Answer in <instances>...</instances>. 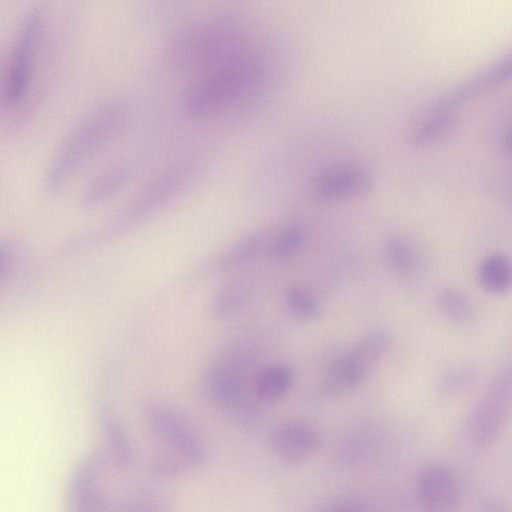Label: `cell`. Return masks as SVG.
Instances as JSON below:
<instances>
[{
    "instance_id": "17",
    "label": "cell",
    "mask_w": 512,
    "mask_h": 512,
    "mask_svg": "<svg viewBox=\"0 0 512 512\" xmlns=\"http://www.w3.org/2000/svg\"><path fill=\"white\" fill-rule=\"evenodd\" d=\"M478 278L482 287L491 293H504L511 286L510 259L501 253L487 256L478 268Z\"/></svg>"
},
{
    "instance_id": "12",
    "label": "cell",
    "mask_w": 512,
    "mask_h": 512,
    "mask_svg": "<svg viewBox=\"0 0 512 512\" xmlns=\"http://www.w3.org/2000/svg\"><path fill=\"white\" fill-rule=\"evenodd\" d=\"M269 238L264 229L250 231L211 258L208 267L220 272L242 268L267 249Z\"/></svg>"
},
{
    "instance_id": "7",
    "label": "cell",
    "mask_w": 512,
    "mask_h": 512,
    "mask_svg": "<svg viewBox=\"0 0 512 512\" xmlns=\"http://www.w3.org/2000/svg\"><path fill=\"white\" fill-rule=\"evenodd\" d=\"M41 25V14L33 11L19 32L6 84V97L11 104L19 103L29 89Z\"/></svg>"
},
{
    "instance_id": "4",
    "label": "cell",
    "mask_w": 512,
    "mask_h": 512,
    "mask_svg": "<svg viewBox=\"0 0 512 512\" xmlns=\"http://www.w3.org/2000/svg\"><path fill=\"white\" fill-rule=\"evenodd\" d=\"M146 418L153 438L168 452L154 458L156 471L173 476L203 466L206 449L192 425L176 409L157 403L148 408Z\"/></svg>"
},
{
    "instance_id": "23",
    "label": "cell",
    "mask_w": 512,
    "mask_h": 512,
    "mask_svg": "<svg viewBox=\"0 0 512 512\" xmlns=\"http://www.w3.org/2000/svg\"><path fill=\"white\" fill-rule=\"evenodd\" d=\"M478 380V372L471 366H460L443 373L436 384L443 398H454L468 392Z\"/></svg>"
},
{
    "instance_id": "13",
    "label": "cell",
    "mask_w": 512,
    "mask_h": 512,
    "mask_svg": "<svg viewBox=\"0 0 512 512\" xmlns=\"http://www.w3.org/2000/svg\"><path fill=\"white\" fill-rule=\"evenodd\" d=\"M134 165L123 161L97 175L84 188L80 197L82 208L90 210L111 200L131 181Z\"/></svg>"
},
{
    "instance_id": "15",
    "label": "cell",
    "mask_w": 512,
    "mask_h": 512,
    "mask_svg": "<svg viewBox=\"0 0 512 512\" xmlns=\"http://www.w3.org/2000/svg\"><path fill=\"white\" fill-rule=\"evenodd\" d=\"M293 381L294 373L288 365L270 364L257 374L255 392L260 400L273 403L282 399L289 392Z\"/></svg>"
},
{
    "instance_id": "9",
    "label": "cell",
    "mask_w": 512,
    "mask_h": 512,
    "mask_svg": "<svg viewBox=\"0 0 512 512\" xmlns=\"http://www.w3.org/2000/svg\"><path fill=\"white\" fill-rule=\"evenodd\" d=\"M371 171L362 164L343 163L319 173L312 184L314 196L333 202L366 193L373 186Z\"/></svg>"
},
{
    "instance_id": "5",
    "label": "cell",
    "mask_w": 512,
    "mask_h": 512,
    "mask_svg": "<svg viewBox=\"0 0 512 512\" xmlns=\"http://www.w3.org/2000/svg\"><path fill=\"white\" fill-rule=\"evenodd\" d=\"M393 342L394 336L386 328L368 332L329 367L322 382V393L336 397L357 388L389 353Z\"/></svg>"
},
{
    "instance_id": "16",
    "label": "cell",
    "mask_w": 512,
    "mask_h": 512,
    "mask_svg": "<svg viewBox=\"0 0 512 512\" xmlns=\"http://www.w3.org/2000/svg\"><path fill=\"white\" fill-rule=\"evenodd\" d=\"M384 259L388 267L400 275L418 270L421 256L414 244L402 236H392L384 245Z\"/></svg>"
},
{
    "instance_id": "22",
    "label": "cell",
    "mask_w": 512,
    "mask_h": 512,
    "mask_svg": "<svg viewBox=\"0 0 512 512\" xmlns=\"http://www.w3.org/2000/svg\"><path fill=\"white\" fill-rule=\"evenodd\" d=\"M284 306L295 319L312 321L319 317L321 304L316 295L301 286H292L285 292Z\"/></svg>"
},
{
    "instance_id": "18",
    "label": "cell",
    "mask_w": 512,
    "mask_h": 512,
    "mask_svg": "<svg viewBox=\"0 0 512 512\" xmlns=\"http://www.w3.org/2000/svg\"><path fill=\"white\" fill-rule=\"evenodd\" d=\"M435 305L441 314L456 323H469L476 317L474 303L468 295L458 289L440 290L435 296Z\"/></svg>"
},
{
    "instance_id": "11",
    "label": "cell",
    "mask_w": 512,
    "mask_h": 512,
    "mask_svg": "<svg viewBox=\"0 0 512 512\" xmlns=\"http://www.w3.org/2000/svg\"><path fill=\"white\" fill-rule=\"evenodd\" d=\"M246 357L233 355L221 360L207 371L204 388L207 397L217 406L234 408L240 405L243 395V366Z\"/></svg>"
},
{
    "instance_id": "1",
    "label": "cell",
    "mask_w": 512,
    "mask_h": 512,
    "mask_svg": "<svg viewBox=\"0 0 512 512\" xmlns=\"http://www.w3.org/2000/svg\"><path fill=\"white\" fill-rule=\"evenodd\" d=\"M271 71V60L266 52L246 43L198 73L184 93V109L189 117L204 120L247 107L265 93Z\"/></svg>"
},
{
    "instance_id": "3",
    "label": "cell",
    "mask_w": 512,
    "mask_h": 512,
    "mask_svg": "<svg viewBox=\"0 0 512 512\" xmlns=\"http://www.w3.org/2000/svg\"><path fill=\"white\" fill-rule=\"evenodd\" d=\"M190 174V168L184 164L164 169L146 183L107 221L94 230L71 239L64 249L65 252H78L109 243L141 226L181 192L189 180Z\"/></svg>"
},
{
    "instance_id": "20",
    "label": "cell",
    "mask_w": 512,
    "mask_h": 512,
    "mask_svg": "<svg viewBox=\"0 0 512 512\" xmlns=\"http://www.w3.org/2000/svg\"><path fill=\"white\" fill-rule=\"evenodd\" d=\"M102 424L113 464L119 470L127 469L132 458V446L127 432L122 423L110 414L103 417Z\"/></svg>"
},
{
    "instance_id": "2",
    "label": "cell",
    "mask_w": 512,
    "mask_h": 512,
    "mask_svg": "<svg viewBox=\"0 0 512 512\" xmlns=\"http://www.w3.org/2000/svg\"><path fill=\"white\" fill-rule=\"evenodd\" d=\"M129 105L121 96L111 97L89 113L65 137L52 157L45 175L50 193L62 190L122 130Z\"/></svg>"
},
{
    "instance_id": "10",
    "label": "cell",
    "mask_w": 512,
    "mask_h": 512,
    "mask_svg": "<svg viewBox=\"0 0 512 512\" xmlns=\"http://www.w3.org/2000/svg\"><path fill=\"white\" fill-rule=\"evenodd\" d=\"M422 504L432 511H452L462 500V485L453 469L443 464L426 466L418 477Z\"/></svg>"
},
{
    "instance_id": "24",
    "label": "cell",
    "mask_w": 512,
    "mask_h": 512,
    "mask_svg": "<svg viewBox=\"0 0 512 512\" xmlns=\"http://www.w3.org/2000/svg\"><path fill=\"white\" fill-rule=\"evenodd\" d=\"M374 438L371 434L361 432L355 434L341 444L337 458L344 466H355L363 463L374 448Z\"/></svg>"
},
{
    "instance_id": "14",
    "label": "cell",
    "mask_w": 512,
    "mask_h": 512,
    "mask_svg": "<svg viewBox=\"0 0 512 512\" xmlns=\"http://www.w3.org/2000/svg\"><path fill=\"white\" fill-rule=\"evenodd\" d=\"M254 290L251 276L238 275L222 284L212 295L209 311L218 319H227L239 313L248 303Z\"/></svg>"
},
{
    "instance_id": "6",
    "label": "cell",
    "mask_w": 512,
    "mask_h": 512,
    "mask_svg": "<svg viewBox=\"0 0 512 512\" xmlns=\"http://www.w3.org/2000/svg\"><path fill=\"white\" fill-rule=\"evenodd\" d=\"M511 404L510 366L497 374L473 407L467 422L471 443L487 448L495 443L506 424Z\"/></svg>"
},
{
    "instance_id": "25",
    "label": "cell",
    "mask_w": 512,
    "mask_h": 512,
    "mask_svg": "<svg viewBox=\"0 0 512 512\" xmlns=\"http://www.w3.org/2000/svg\"><path fill=\"white\" fill-rule=\"evenodd\" d=\"M320 509L324 511L366 510L367 500L360 494L345 492L330 498Z\"/></svg>"
},
{
    "instance_id": "19",
    "label": "cell",
    "mask_w": 512,
    "mask_h": 512,
    "mask_svg": "<svg viewBox=\"0 0 512 512\" xmlns=\"http://www.w3.org/2000/svg\"><path fill=\"white\" fill-rule=\"evenodd\" d=\"M306 228L300 223H289L269 238L267 250L276 259H287L301 252L307 243Z\"/></svg>"
},
{
    "instance_id": "21",
    "label": "cell",
    "mask_w": 512,
    "mask_h": 512,
    "mask_svg": "<svg viewBox=\"0 0 512 512\" xmlns=\"http://www.w3.org/2000/svg\"><path fill=\"white\" fill-rule=\"evenodd\" d=\"M452 110L430 109L427 117L420 123L413 135V144L428 147L443 139L453 125Z\"/></svg>"
},
{
    "instance_id": "26",
    "label": "cell",
    "mask_w": 512,
    "mask_h": 512,
    "mask_svg": "<svg viewBox=\"0 0 512 512\" xmlns=\"http://www.w3.org/2000/svg\"><path fill=\"white\" fill-rule=\"evenodd\" d=\"M13 259L12 245L5 240L0 241V280L6 273Z\"/></svg>"
},
{
    "instance_id": "8",
    "label": "cell",
    "mask_w": 512,
    "mask_h": 512,
    "mask_svg": "<svg viewBox=\"0 0 512 512\" xmlns=\"http://www.w3.org/2000/svg\"><path fill=\"white\" fill-rule=\"evenodd\" d=\"M274 456L289 465H299L314 457L322 446L317 428L303 421H291L276 427L268 437Z\"/></svg>"
}]
</instances>
